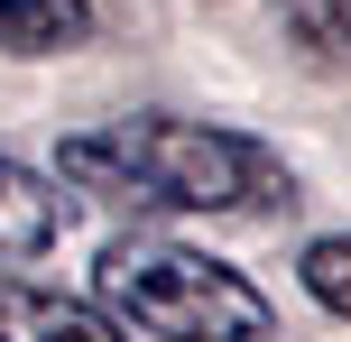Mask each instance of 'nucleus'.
Instances as JSON below:
<instances>
[{
    "instance_id": "obj_1",
    "label": "nucleus",
    "mask_w": 351,
    "mask_h": 342,
    "mask_svg": "<svg viewBox=\"0 0 351 342\" xmlns=\"http://www.w3.org/2000/svg\"><path fill=\"white\" fill-rule=\"evenodd\" d=\"M56 176L130 213H278L287 204L278 148L222 121H167V111L74 130L56 148Z\"/></svg>"
},
{
    "instance_id": "obj_5",
    "label": "nucleus",
    "mask_w": 351,
    "mask_h": 342,
    "mask_svg": "<svg viewBox=\"0 0 351 342\" xmlns=\"http://www.w3.org/2000/svg\"><path fill=\"white\" fill-rule=\"evenodd\" d=\"M93 37V0H0V56H65Z\"/></svg>"
},
{
    "instance_id": "obj_2",
    "label": "nucleus",
    "mask_w": 351,
    "mask_h": 342,
    "mask_svg": "<svg viewBox=\"0 0 351 342\" xmlns=\"http://www.w3.org/2000/svg\"><path fill=\"white\" fill-rule=\"evenodd\" d=\"M93 296L111 306L121 333H148V342H268V296L250 287L241 269L185 250V241H111L93 259Z\"/></svg>"
},
{
    "instance_id": "obj_3",
    "label": "nucleus",
    "mask_w": 351,
    "mask_h": 342,
    "mask_svg": "<svg viewBox=\"0 0 351 342\" xmlns=\"http://www.w3.org/2000/svg\"><path fill=\"white\" fill-rule=\"evenodd\" d=\"M0 342H130L102 296H56L37 278H0Z\"/></svg>"
},
{
    "instance_id": "obj_6",
    "label": "nucleus",
    "mask_w": 351,
    "mask_h": 342,
    "mask_svg": "<svg viewBox=\"0 0 351 342\" xmlns=\"http://www.w3.org/2000/svg\"><path fill=\"white\" fill-rule=\"evenodd\" d=\"M278 28L315 65H351V0H278Z\"/></svg>"
},
{
    "instance_id": "obj_4",
    "label": "nucleus",
    "mask_w": 351,
    "mask_h": 342,
    "mask_svg": "<svg viewBox=\"0 0 351 342\" xmlns=\"http://www.w3.org/2000/svg\"><path fill=\"white\" fill-rule=\"evenodd\" d=\"M56 232H65V195H56V176H37V167L0 158V259H37V250H56Z\"/></svg>"
},
{
    "instance_id": "obj_7",
    "label": "nucleus",
    "mask_w": 351,
    "mask_h": 342,
    "mask_svg": "<svg viewBox=\"0 0 351 342\" xmlns=\"http://www.w3.org/2000/svg\"><path fill=\"white\" fill-rule=\"evenodd\" d=\"M296 269H305V287H315V306L351 324V232H324L315 250L296 259Z\"/></svg>"
}]
</instances>
